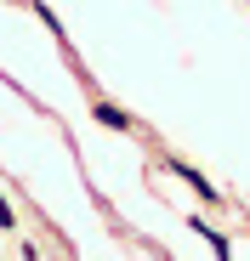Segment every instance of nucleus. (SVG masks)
I'll use <instances>...</instances> for the list:
<instances>
[{
	"instance_id": "obj_1",
	"label": "nucleus",
	"mask_w": 250,
	"mask_h": 261,
	"mask_svg": "<svg viewBox=\"0 0 250 261\" xmlns=\"http://www.w3.org/2000/svg\"><path fill=\"white\" fill-rule=\"evenodd\" d=\"M188 227H193V233H199V239H205V244H211V250H216V255H222V261H228V239H222V233H216V227H211V222H188Z\"/></svg>"
},
{
	"instance_id": "obj_2",
	"label": "nucleus",
	"mask_w": 250,
	"mask_h": 261,
	"mask_svg": "<svg viewBox=\"0 0 250 261\" xmlns=\"http://www.w3.org/2000/svg\"><path fill=\"white\" fill-rule=\"evenodd\" d=\"M91 114H97V119H103V125H108V130H131V119H125V114H119V108H114V102H97V108H91Z\"/></svg>"
},
{
	"instance_id": "obj_3",
	"label": "nucleus",
	"mask_w": 250,
	"mask_h": 261,
	"mask_svg": "<svg viewBox=\"0 0 250 261\" xmlns=\"http://www.w3.org/2000/svg\"><path fill=\"white\" fill-rule=\"evenodd\" d=\"M12 222H17V216H12V204L0 199V227H12Z\"/></svg>"
}]
</instances>
